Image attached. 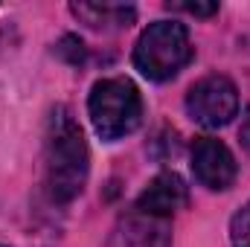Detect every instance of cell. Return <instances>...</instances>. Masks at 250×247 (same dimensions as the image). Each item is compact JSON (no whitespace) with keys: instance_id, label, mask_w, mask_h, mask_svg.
I'll use <instances>...</instances> for the list:
<instances>
[{"instance_id":"7a4b0ae2","label":"cell","mask_w":250,"mask_h":247,"mask_svg":"<svg viewBox=\"0 0 250 247\" xmlns=\"http://www.w3.org/2000/svg\"><path fill=\"white\" fill-rule=\"evenodd\" d=\"M189 59H192V41L187 26L178 21L148 23L134 47V67L151 82L175 79L189 64Z\"/></svg>"},{"instance_id":"30bf717a","label":"cell","mask_w":250,"mask_h":247,"mask_svg":"<svg viewBox=\"0 0 250 247\" xmlns=\"http://www.w3.org/2000/svg\"><path fill=\"white\" fill-rule=\"evenodd\" d=\"M172 9H181V12H189V15L207 18V15H215L218 12V3H175Z\"/></svg>"},{"instance_id":"3957f363","label":"cell","mask_w":250,"mask_h":247,"mask_svg":"<svg viewBox=\"0 0 250 247\" xmlns=\"http://www.w3.org/2000/svg\"><path fill=\"white\" fill-rule=\"evenodd\" d=\"M87 114L102 140H120L131 134L143 117V99L134 82L128 79H102L87 96Z\"/></svg>"},{"instance_id":"277c9868","label":"cell","mask_w":250,"mask_h":247,"mask_svg":"<svg viewBox=\"0 0 250 247\" xmlns=\"http://www.w3.org/2000/svg\"><path fill=\"white\" fill-rule=\"evenodd\" d=\"M189 117L204 128H224L239 114V93L227 76H207L187 93Z\"/></svg>"},{"instance_id":"5b68a950","label":"cell","mask_w":250,"mask_h":247,"mask_svg":"<svg viewBox=\"0 0 250 247\" xmlns=\"http://www.w3.org/2000/svg\"><path fill=\"white\" fill-rule=\"evenodd\" d=\"M192 172L198 178V184L207 189H230L236 181V157L233 151L215 140V137H198L192 143Z\"/></svg>"},{"instance_id":"6da1fadb","label":"cell","mask_w":250,"mask_h":247,"mask_svg":"<svg viewBox=\"0 0 250 247\" xmlns=\"http://www.w3.org/2000/svg\"><path fill=\"white\" fill-rule=\"evenodd\" d=\"M44 160H47V189L56 204H70L87 184L90 154L79 123L67 108H56L47 123L44 140Z\"/></svg>"},{"instance_id":"ba28073f","label":"cell","mask_w":250,"mask_h":247,"mask_svg":"<svg viewBox=\"0 0 250 247\" xmlns=\"http://www.w3.org/2000/svg\"><path fill=\"white\" fill-rule=\"evenodd\" d=\"M70 9L90 26H108V23L128 26L134 21V6H120V3H73Z\"/></svg>"},{"instance_id":"8992f818","label":"cell","mask_w":250,"mask_h":247,"mask_svg":"<svg viewBox=\"0 0 250 247\" xmlns=\"http://www.w3.org/2000/svg\"><path fill=\"white\" fill-rule=\"evenodd\" d=\"M187 198L189 192H187L184 178L175 175V172H163L137 198V212L151 215V218H169L175 209H181L187 204Z\"/></svg>"},{"instance_id":"8fae6325","label":"cell","mask_w":250,"mask_h":247,"mask_svg":"<svg viewBox=\"0 0 250 247\" xmlns=\"http://www.w3.org/2000/svg\"><path fill=\"white\" fill-rule=\"evenodd\" d=\"M239 137H242V145L250 151V108H248V114H245V120H242V131H239Z\"/></svg>"},{"instance_id":"52a82bcc","label":"cell","mask_w":250,"mask_h":247,"mask_svg":"<svg viewBox=\"0 0 250 247\" xmlns=\"http://www.w3.org/2000/svg\"><path fill=\"white\" fill-rule=\"evenodd\" d=\"M108 247H169L166 218H151V215L134 212L131 218L120 221Z\"/></svg>"},{"instance_id":"9c48e42d","label":"cell","mask_w":250,"mask_h":247,"mask_svg":"<svg viewBox=\"0 0 250 247\" xmlns=\"http://www.w3.org/2000/svg\"><path fill=\"white\" fill-rule=\"evenodd\" d=\"M230 239H233V247H250V201L233 215Z\"/></svg>"}]
</instances>
